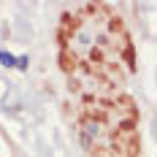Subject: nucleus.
<instances>
[{
	"instance_id": "nucleus-1",
	"label": "nucleus",
	"mask_w": 157,
	"mask_h": 157,
	"mask_svg": "<svg viewBox=\"0 0 157 157\" xmlns=\"http://www.w3.org/2000/svg\"><path fill=\"white\" fill-rule=\"evenodd\" d=\"M0 63L6 65V68H11V65H16V57L8 54V52H0Z\"/></svg>"
},
{
	"instance_id": "nucleus-2",
	"label": "nucleus",
	"mask_w": 157,
	"mask_h": 157,
	"mask_svg": "<svg viewBox=\"0 0 157 157\" xmlns=\"http://www.w3.org/2000/svg\"><path fill=\"white\" fill-rule=\"evenodd\" d=\"M16 68L25 71V68H27V57H19V60H16Z\"/></svg>"
}]
</instances>
